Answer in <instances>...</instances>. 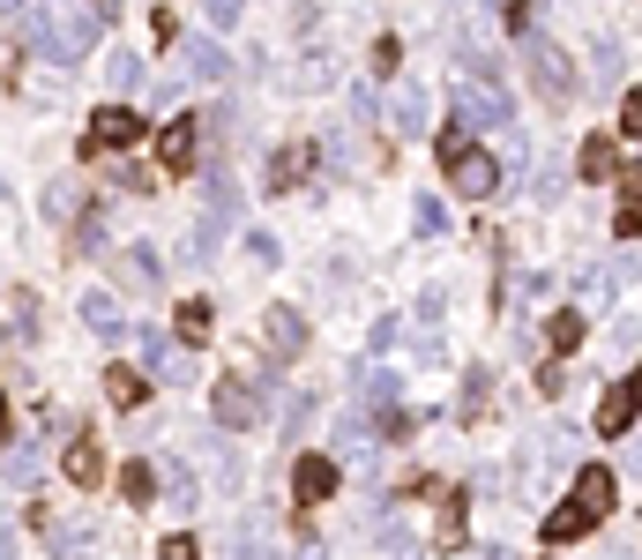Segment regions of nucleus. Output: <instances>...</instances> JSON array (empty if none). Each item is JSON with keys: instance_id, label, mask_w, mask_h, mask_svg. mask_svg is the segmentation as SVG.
Here are the masks:
<instances>
[{"instance_id": "nucleus-1", "label": "nucleus", "mask_w": 642, "mask_h": 560, "mask_svg": "<svg viewBox=\"0 0 642 560\" xmlns=\"http://www.w3.org/2000/svg\"><path fill=\"white\" fill-rule=\"evenodd\" d=\"M31 45H38L45 60H75L83 45H97V15H75L60 0H38L31 8Z\"/></svg>"}, {"instance_id": "nucleus-2", "label": "nucleus", "mask_w": 642, "mask_h": 560, "mask_svg": "<svg viewBox=\"0 0 642 560\" xmlns=\"http://www.w3.org/2000/svg\"><path fill=\"white\" fill-rule=\"evenodd\" d=\"M441 173H448V187H456V195H471V202H486V195H493V187H501V158H493V150H464V158H448V165H441Z\"/></svg>"}, {"instance_id": "nucleus-3", "label": "nucleus", "mask_w": 642, "mask_h": 560, "mask_svg": "<svg viewBox=\"0 0 642 560\" xmlns=\"http://www.w3.org/2000/svg\"><path fill=\"white\" fill-rule=\"evenodd\" d=\"M523 68H530V83L546 90V97H575V68L560 60L553 38H523Z\"/></svg>"}, {"instance_id": "nucleus-4", "label": "nucleus", "mask_w": 642, "mask_h": 560, "mask_svg": "<svg viewBox=\"0 0 642 560\" xmlns=\"http://www.w3.org/2000/svg\"><path fill=\"white\" fill-rule=\"evenodd\" d=\"M456 120H464V128H501V120H509V97L471 75V83H456Z\"/></svg>"}, {"instance_id": "nucleus-5", "label": "nucleus", "mask_w": 642, "mask_h": 560, "mask_svg": "<svg viewBox=\"0 0 642 560\" xmlns=\"http://www.w3.org/2000/svg\"><path fill=\"white\" fill-rule=\"evenodd\" d=\"M568 501H575V509H583L591 523H605V516H612V501H620V486H612V471H605V464H583Z\"/></svg>"}, {"instance_id": "nucleus-6", "label": "nucleus", "mask_w": 642, "mask_h": 560, "mask_svg": "<svg viewBox=\"0 0 642 560\" xmlns=\"http://www.w3.org/2000/svg\"><path fill=\"white\" fill-rule=\"evenodd\" d=\"M255 419H261L255 382H247V374H224V382H217V427H255Z\"/></svg>"}, {"instance_id": "nucleus-7", "label": "nucleus", "mask_w": 642, "mask_h": 560, "mask_svg": "<svg viewBox=\"0 0 642 560\" xmlns=\"http://www.w3.org/2000/svg\"><path fill=\"white\" fill-rule=\"evenodd\" d=\"M337 493V456H300V471H292V501L300 509H322Z\"/></svg>"}, {"instance_id": "nucleus-8", "label": "nucleus", "mask_w": 642, "mask_h": 560, "mask_svg": "<svg viewBox=\"0 0 642 560\" xmlns=\"http://www.w3.org/2000/svg\"><path fill=\"white\" fill-rule=\"evenodd\" d=\"M135 135H142V113H128V105H97V120H90V150H128Z\"/></svg>"}, {"instance_id": "nucleus-9", "label": "nucleus", "mask_w": 642, "mask_h": 560, "mask_svg": "<svg viewBox=\"0 0 642 560\" xmlns=\"http://www.w3.org/2000/svg\"><path fill=\"white\" fill-rule=\"evenodd\" d=\"M306 351V314L300 306H269V359H300Z\"/></svg>"}, {"instance_id": "nucleus-10", "label": "nucleus", "mask_w": 642, "mask_h": 560, "mask_svg": "<svg viewBox=\"0 0 642 560\" xmlns=\"http://www.w3.org/2000/svg\"><path fill=\"white\" fill-rule=\"evenodd\" d=\"M135 345H142V366H150V374H157L165 388H179L187 374H195V366H187V351H172L157 329H150V337H135Z\"/></svg>"}, {"instance_id": "nucleus-11", "label": "nucleus", "mask_w": 642, "mask_h": 560, "mask_svg": "<svg viewBox=\"0 0 642 560\" xmlns=\"http://www.w3.org/2000/svg\"><path fill=\"white\" fill-rule=\"evenodd\" d=\"M195 142H202V120H195V113L172 120V128L157 135V165H195Z\"/></svg>"}, {"instance_id": "nucleus-12", "label": "nucleus", "mask_w": 642, "mask_h": 560, "mask_svg": "<svg viewBox=\"0 0 642 560\" xmlns=\"http://www.w3.org/2000/svg\"><path fill=\"white\" fill-rule=\"evenodd\" d=\"M60 471L75 478V486H97V478H105V448H97L90 433H75V441H68V456H60Z\"/></svg>"}, {"instance_id": "nucleus-13", "label": "nucleus", "mask_w": 642, "mask_h": 560, "mask_svg": "<svg viewBox=\"0 0 642 560\" xmlns=\"http://www.w3.org/2000/svg\"><path fill=\"white\" fill-rule=\"evenodd\" d=\"M306 173H314V142H292V150H277V158H269V187H277V195H284V187H300Z\"/></svg>"}, {"instance_id": "nucleus-14", "label": "nucleus", "mask_w": 642, "mask_h": 560, "mask_svg": "<svg viewBox=\"0 0 642 560\" xmlns=\"http://www.w3.org/2000/svg\"><path fill=\"white\" fill-rule=\"evenodd\" d=\"M120 292H157V247H128L120 255Z\"/></svg>"}, {"instance_id": "nucleus-15", "label": "nucleus", "mask_w": 642, "mask_h": 560, "mask_svg": "<svg viewBox=\"0 0 642 560\" xmlns=\"http://www.w3.org/2000/svg\"><path fill=\"white\" fill-rule=\"evenodd\" d=\"M83 322H90V329H97V345H120V337H128V322H120V306L105 300V292H90V300H83Z\"/></svg>"}, {"instance_id": "nucleus-16", "label": "nucleus", "mask_w": 642, "mask_h": 560, "mask_svg": "<svg viewBox=\"0 0 642 560\" xmlns=\"http://www.w3.org/2000/svg\"><path fill=\"white\" fill-rule=\"evenodd\" d=\"M628 427H635V396H628V382H612L598 404V433H628Z\"/></svg>"}, {"instance_id": "nucleus-17", "label": "nucleus", "mask_w": 642, "mask_h": 560, "mask_svg": "<svg viewBox=\"0 0 642 560\" xmlns=\"http://www.w3.org/2000/svg\"><path fill=\"white\" fill-rule=\"evenodd\" d=\"M591 530H598V523L583 516L575 501H560L553 516H546V546H568V538H591Z\"/></svg>"}, {"instance_id": "nucleus-18", "label": "nucleus", "mask_w": 642, "mask_h": 560, "mask_svg": "<svg viewBox=\"0 0 642 560\" xmlns=\"http://www.w3.org/2000/svg\"><path fill=\"white\" fill-rule=\"evenodd\" d=\"M105 396H113L120 411H142V404H150V382H142L135 366H113V374H105Z\"/></svg>"}, {"instance_id": "nucleus-19", "label": "nucleus", "mask_w": 642, "mask_h": 560, "mask_svg": "<svg viewBox=\"0 0 642 560\" xmlns=\"http://www.w3.org/2000/svg\"><path fill=\"white\" fill-rule=\"evenodd\" d=\"M210 300H179V314H172V329H179V345H210Z\"/></svg>"}, {"instance_id": "nucleus-20", "label": "nucleus", "mask_w": 642, "mask_h": 560, "mask_svg": "<svg viewBox=\"0 0 642 560\" xmlns=\"http://www.w3.org/2000/svg\"><path fill=\"white\" fill-rule=\"evenodd\" d=\"M575 173H583V179H612V173H620V150H612L605 135H591V142H583V165H575Z\"/></svg>"}, {"instance_id": "nucleus-21", "label": "nucleus", "mask_w": 642, "mask_h": 560, "mask_svg": "<svg viewBox=\"0 0 642 560\" xmlns=\"http://www.w3.org/2000/svg\"><path fill=\"white\" fill-rule=\"evenodd\" d=\"M546 345H553L560 359H575V345H583V314H575V306H568V314H553V322H546Z\"/></svg>"}, {"instance_id": "nucleus-22", "label": "nucleus", "mask_w": 642, "mask_h": 560, "mask_svg": "<svg viewBox=\"0 0 642 560\" xmlns=\"http://www.w3.org/2000/svg\"><path fill=\"white\" fill-rule=\"evenodd\" d=\"M388 120H396V135H419V128H427V97H419V90H396Z\"/></svg>"}, {"instance_id": "nucleus-23", "label": "nucleus", "mask_w": 642, "mask_h": 560, "mask_svg": "<svg viewBox=\"0 0 642 560\" xmlns=\"http://www.w3.org/2000/svg\"><path fill=\"white\" fill-rule=\"evenodd\" d=\"M105 83H113V90H120V97H128V90L142 83V52H128V45H120V52L105 60Z\"/></svg>"}, {"instance_id": "nucleus-24", "label": "nucleus", "mask_w": 642, "mask_h": 560, "mask_svg": "<svg viewBox=\"0 0 642 560\" xmlns=\"http://www.w3.org/2000/svg\"><path fill=\"white\" fill-rule=\"evenodd\" d=\"M45 538H52V553H60V560H83L90 553V530H83V523H52Z\"/></svg>"}, {"instance_id": "nucleus-25", "label": "nucleus", "mask_w": 642, "mask_h": 560, "mask_svg": "<svg viewBox=\"0 0 642 560\" xmlns=\"http://www.w3.org/2000/svg\"><path fill=\"white\" fill-rule=\"evenodd\" d=\"M120 493H128L135 509H142V501L157 493V471H150V464H128V471H120Z\"/></svg>"}, {"instance_id": "nucleus-26", "label": "nucleus", "mask_w": 642, "mask_h": 560, "mask_svg": "<svg viewBox=\"0 0 642 560\" xmlns=\"http://www.w3.org/2000/svg\"><path fill=\"white\" fill-rule=\"evenodd\" d=\"M0 471L15 478V486H31V478H38V441H23V448H8V464H0Z\"/></svg>"}, {"instance_id": "nucleus-27", "label": "nucleus", "mask_w": 642, "mask_h": 560, "mask_svg": "<svg viewBox=\"0 0 642 560\" xmlns=\"http://www.w3.org/2000/svg\"><path fill=\"white\" fill-rule=\"evenodd\" d=\"M224 68H232V60H224V45H195V75H202V83H224Z\"/></svg>"}, {"instance_id": "nucleus-28", "label": "nucleus", "mask_w": 642, "mask_h": 560, "mask_svg": "<svg viewBox=\"0 0 642 560\" xmlns=\"http://www.w3.org/2000/svg\"><path fill=\"white\" fill-rule=\"evenodd\" d=\"M165 493H172V509H195V478H187V464H165Z\"/></svg>"}, {"instance_id": "nucleus-29", "label": "nucleus", "mask_w": 642, "mask_h": 560, "mask_svg": "<svg viewBox=\"0 0 642 560\" xmlns=\"http://www.w3.org/2000/svg\"><path fill=\"white\" fill-rule=\"evenodd\" d=\"M464 150H471V128H464V120H448V128H441V165H448V158H464Z\"/></svg>"}, {"instance_id": "nucleus-30", "label": "nucleus", "mask_w": 642, "mask_h": 560, "mask_svg": "<svg viewBox=\"0 0 642 560\" xmlns=\"http://www.w3.org/2000/svg\"><path fill=\"white\" fill-rule=\"evenodd\" d=\"M359 396H374V404H382V396H396V382H388L382 366H359Z\"/></svg>"}, {"instance_id": "nucleus-31", "label": "nucleus", "mask_w": 642, "mask_h": 560, "mask_svg": "<svg viewBox=\"0 0 642 560\" xmlns=\"http://www.w3.org/2000/svg\"><path fill=\"white\" fill-rule=\"evenodd\" d=\"M157 560H202V546H195V538H187V530H172L165 546H157Z\"/></svg>"}, {"instance_id": "nucleus-32", "label": "nucleus", "mask_w": 642, "mask_h": 560, "mask_svg": "<svg viewBox=\"0 0 642 560\" xmlns=\"http://www.w3.org/2000/svg\"><path fill=\"white\" fill-rule=\"evenodd\" d=\"M620 128L642 142V90H628V97H620Z\"/></svg>"}, {"instance_id": "nucleus-33", "label": "nucleus", "mask_w": 642, "mask_h": 560, "mask_svg": "<svg viewBox=\"0 0 642 560\" xmlns=\"http://www.w3.org/2000/svg\"><path fill=\"white\" fill-rule=\"evenodd\" d=\"M419 232H448V210H441L433 195H427V202H419Z\"/></svg>"}, {"instance_id": "nucleus-34", "label": "nucleus", "mask_w": 642, "mask_h": 560, "mask_svg": "<svg viewBox=\"0 0 642 560\" xmlns=\"http://www.w3.org/2000/svg\"><path fill=\"white\" fill-rule=\"evenodd\" d=\"M45 210L68 217V210H75V187H68V179H60V187H45Z\"/></svg>"}, {"instance_id": "nucleus-35", "label": "nucleus", "mask_w": 642, "mask_h": 560, "mask_svg": "<svg viewBox=\"0 0 642 560\" xmlns=\"http://www.w3.org/2000/svg\"><path fill=\"white\" fill-rule=\"evenodd\" d=\"M240 8H247V0H210V23H217V31H232V23H240Z\"/></svg>"}, {"instance_id": "nucleus-36", "label": "nucleus", "mask_w": 642, "mask_h": 560, "mask_svg": "<svg viewBox=\"0 0 642 560\" xmlns=\"http://www.w3.org/2000/svg\"><path fill=\"white\" fill-rule=\"evenodd\" d=\"M620 195H628V210H642V165H628V179H620Z\"/></svg>"}, {"instance_id": "nucleus-37", "label": "nucleus", "mask_w": 642, "mask_h": 560, "mask_svg": "<svg viewBox=\"0 0 642 560\" xmlns=\"http://www.w3.org/2000/svg\"><path fill=\"white\" fill-rule=\"evenodd\" d=\"M0 560H15V530L8 523H0Z\"/></svg>"}, {"instance_id": "nucleus-38", "label": "nucleus", "mask_w": 642, "mask_h": 560, "mask_svg": "<svg viewBox=\"0 0 642 560\" xmlns=\"http://www.w3.org/2000/svg\"><path fill=\"white\" fill-rule=\"evenodd\" d=\"M113 8H120V0H90V15H97V23H105V15H113Z\"/></svg>"}, {"instance_id": "nucleus-39", "label": "nucleus", "mask_w": 642, "mask_h": 560, "mask_svg": "<svg viewBox=\"0 0 642 560\" xmlns=\"http://www.w3.org/2000/svg\"><path fill=\"white\" fill-rule=\"evenodd\" d=\"M628 396H635V411H642V366H635V374H628Z\"/></svg>"}, {"instance_id": "nucleus-40", "label": "nucleus", "mask_w": 642, "mask_h": 560, "mask_svg": "<svg viewBox=\"0 0 642 560\" xmlns=\"http://www.w3.org/2000/svg\"><path fill=\"white\" fill-rule=\"evenodd\" d=\"M0 433H8V396H0Z\"/></svg>"}, {"instance_id": "nucleus-41", "label": "nucleus", "mask_w": 642, "mask_h": 560, "mask_svg": "<svg viewBox=\"0 0 642 560\" xmlns=\"http://www.w3.org/2000/svg\"><path fill=\"white\" fill-rule=\"evenodd\" d=\"M635 471H642V441H635Z\"/></svg>"}, {"instance_id": "nucleus-42", "label": "nucleus", "mask_w": 642, "mask_h": 560, "mask_svg": "<svg viewBox=\"0 0 642 560\" xmlns=\"http://www.w3.org/2000/svg\"><path fill=\"white\" fill-rule=\"evenodd\" d=\"M261 560H277V553H261Z\"/></svg>"}]
</instances>
